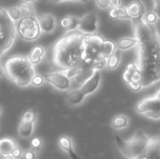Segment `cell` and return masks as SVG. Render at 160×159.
I'll use <instances>...</instances> for the list:
<instances>
[{
	"mask_svg": "<svg viewBox=\"0 0 160 159\" xmlns=\"http://www.w3.org/2000/svg\"><path fill=\"white\" fill-rule=\"evenodd\" d=\"M84 36L77 30L69 31L54 44L52 61L57 67L68 69L82 63Z\"/></svg>",
	"mask_w": 160,
	"mask_h": 159,
	"instance_id": "cell-1",
	"label": "cell"
},
{
	"mask_svg": "<svg viewBox=\"0 0 160 159\" xmlns=\"http://www.w3.org/2000/svg\"><path fill=\"white\" fill-rule=\"evenodd\" d=\"M137 46L136 64L142 72V87L144 88L160 81V34Z\"/></svg>",
	"mask_w": 160,
	"mask_h": 159,
	"instance_id": "cell-2",
	"label": "cell"
},
{
	"mask_svg": "<svg viewBox=\"0 0 160 159\" xmlns=\"http://www.w3.org/2000/svg\"><path fill=\"white\" fill-rule=\"evenodd\" d=\"M5 72L8 78L20 87H26L31 83L35 68L28 57L15 56L9 58L5 64Z\"/></svg>",
	"mask_w": 160,
	"mask_h": 159,
	"instance_id": "cell-3",
	"label": "cell"
},
{
	"mask_svg": "<svg viewBox=\"0 0 160 159\" xmlns=\"http://www.w3.org/2000/svg\"><path fill=\"white\" fill-rule=\"evenodd\" d=\"M104 40L103 37L97 34L84 36L82 60L94 70H101L107 67V58L101 53Z\"/></svg>",
	"mask_w": 160,
	"mask_h": 159,
	"instance_id": "cell-4",
	"label": "cell"
},
{
	"mask_svg": "<svg viewBox=\"0 0 160 159\" xmlns=\"http://www.w3.org/2000/svg\"><path fill=\"white\" fill-rule=\"evenodd\" d=\"M150 137L142 130H137L128 140H123L119 136H115V142L122 155L128 159H136L139 157L147 148Z\"/></svg>",
	"mask_w": 160,
	"mask_h": 159,
	"instance_id": "cell-5",
	"label": "cell"
},
{
	"mask_svg": "<svg viewBox=\"0 0 160 159\" xmlns=\"http://www.w3.org/2000/svg\"><path fill=\"white\" fill-rule=\"evenodd\" d=\"M17 34L26 41H34L38 39L41 34V29L37 17H23L16 23Z\"/></svg>",
	"mask_w": 160,
	"mask_h": 159,
	"instance_id": "cell-6",
	"label": "cell"
},
{
	"mask_svg": "<svg viewBox=\"0 0 160 159\" xmlns=\"http://www.w3.org/2000/svg\"><path fill=\"white\" fill-rule=\"evenodd\" d=\"M135 111L149 119L160 120V98L157 95L143 98L136 104Z\"/></svg>",
	"mask_w": 160,
	"mask_h": 159,
	"instance_id": "cell-7",
	"label": "cell"
},
{
	"mask_svg": "<svg viewBox=\"0 0 160 159\" xmlns=\"http://www.w3.org/2000/svg\"><path fill=\"white\" fill-rule=\"evenodd\" d=\"M131 21H132L134 35L135 37L138 39L139 43L151 40L159 34L156 25L146 22L143 17Z\"/></svg>",
	"mask_w": 160,
	"mask_h": 159,
	"instance_id": "cell-8",
	"label": "cell"
},
{
	"mask_svg": "<svg viewBox=\"0 0 160 159\" xmlns=\"http://www.w3.org/2000/svg\"><path fill=\"white\" fill-rule=\"evenodd\" d=\"M142 78V72L136 63H129L123 73V80L134 92H140L143 88Z\"/></svg>",
	"mask_w": 160,
	"mask_h": 159,
	"instance_id": "cell-9",
	"label": "cell"
},
{
	"mask_svg": "<svg viewBox=\"0 0 160 159\" xmlns=\"http://www.w3.org/2000/svg\"><path fill=\"white\" fill-rule=\"evenodd\" d=\"M44 78L48 83L59 91H68L72 86V81L64 69L47 73Z\"/></svg>",
	"mask_w": 160,
	"mask_h": 159,
	"instance_id": "cell-10",
	"label": "cell"
},
{
	"mask_svg": "<svg viewBox=\"0 0 160 159\" xmlns=\"http://www.w3.org/2000/svg\"><path fill=\"white\" fill-rule=\"evenodd\" d=\"M99 27V20L97 12L91 11L80 18L77 31L83 35H94Z\"/></svg>",
	"mask_w": 160,
	"mask_h": 159,
	"instance_id": "cell-11",
	"label": "cell"
},
{
	"mask_svg": "<svg viewBox=\"0 0 160 159\" xmlns=\"http://www.w3.org/2000/svg\"><path fill=\"white\" fill-rule=\"evenodd\" d=\"M101 82V70H95L80 86L85 96L94 94L99 87Z\"/></svg>",
	"mask_w": 160,
	"mask_h": 159,
	"instance_id": "cell-12",
	"label": "cell"
},
{
	"mask_svg": "<svg viewBox=\"0 0 160 159\" xmlns=\"http://www.w3.org/2000/svg\"><path fill=\"white\" fill-rule=\"evenodd\" d=\"M17 34L16 23L9 17L7 8L0 7V35Z\"/></svg>",
	"mask_w": 160,
	"mask_h": 159,
	"instance_id": "cell-13",
	"label": "cell"
},
{
	"mask_svg": "<svg viewBox=\"0 0 160 159\" xmlns=\"http://www.w3.org/2000/svg\"><path fill=\"white\" fill-rule=\"evenodd\" d=\"M136 159H160V136L151 138L146 150Z\"/></svg>",
	"mask_w": 160,
	"mask_h": 159,
	"instance_id": "cell-14",
	"label": "cell"
},
{
	"mask_svg": "<svg viewBox=\"0 0 160 159\" xmlns=\"http://www.w3.org/2000/svg\"><path fill=\"white\" fill-rule=\"evenodd\" d=\"M38 22L39 23L42 32L51 33L56 27V19L51 13H41L37 16Z\"/></svg>",
	"mask_w": 160,
	"mask_h": 159,
	"instance_id": "cell-15",
	"label": "cell"
},
{
	"mask_svg": "<svg viewBox=\"0 0 160 159\" xmlns=\"http://www.w3.org/2000/svg\"><path fill=\"white\" fill-rule=\"evenodd\" d=\"M126 8L130 20L140 19L145 13V6L142 0H130Z\"/></svg>",
	"mask_w": 160,
	"mask_h": 159,
	"instance_id": "cell-16",
	"label": "cell"
},
{
	"mask_svg": "<svg viewBox=\"0 0 160 159\" xmlns=\"http://www.w3.org/2000/svg\"><path fill=\"white\" fill-rule=\"evenodd\" d=\"M58 146L62 151L67 153L71 159H80L74 150L72 139L68 136H61L58 139Z\"/></svg>",
	"mask_w": 160,
	"mask_h": 159,
	"instance_id": "cell-17",
	"label": "cell"
},
{
	"mask_svg": "<svg viewBox=\"0 0 160 159\" xmlns=\"http://www.w3.org/2000/svg\"><path fill=\"white\" fill-rule=\"evenodd\" d=\"M85 97H86L85 94L79 87V88L72 89V90H70L68 93L67 101L71 106H78V105H80L84 100Z\"/></svg>",
	"mask_w": 160,
	"mask_h": 159,
	"instance_id": "cell-18",
	"label": "cell"
},
{
	"mask_svg": "<svg viewBox=\"0 0 160 159\" xmlns=\"http://www.w3.org/2000/svg\"><path fill=\"white\" fill-rule=\"evenodd\" d=\"M17 146V143L9 138H3L0 140V159L4 156L11 155L12 151Z\"/></svg>",
	"mask_w": 160,
	"mask_h": 159,
	"instance_id": "cell-19",
	"label": "cell"
},
{
	"mask_svg": "<svg viewBox=\"0 0 160 159\" xmlns=\"http://www.w3.org/2000/svg\"><path fill=\"white\" fill-rule=\"evenodd\" d=\"M35 129V124L34 123H28L21 121L19 127H18V134L20 138L22 139H29L32 137Z\"/></svg>",
	"mask_w": 160,
	"mask_h": 159,
	"instance_id": "cell-20",
	"label": "cell"
},
{
	"mask_svg": "<svg viewBox=\"0 0 160 159\" xmlns=\"http://www.w3.org/2000/svg\"><path fill=\"white\" fill-rule=\"evenodd\" d=\"M44 56H45V49H44V47H42L40 45H38V46H36V47H34L32 49V51L29 53L28 58H29V61L32 63V65L36 66V65H38L42 61Z\"/></svg>",
	"mask_w": 160,
	"mask_h": 159,
	"instance_id": "cell-21",
	"label": "cell"
},
{
	"mask_svg": "<svg viewBox=\"0 0 160 159\" xmlns=\"http://www.w3.org/2000/svg\"><path fill=\"white\" fill-rule=\"evenodd\" d=\"M80 18L74 17V16H65L60 21V25L67 31H75L78 28Z\"/></svg>",
	"mask_w": 160,
	"mask_h": 159,
	"instance_id": "cell-22",
	"label": "cell"
},
{
	"mask_svg": "<svg viewBox=\"0 0 160 159\" xmlns=\"http://www.w3.org/2000/svg\"><path fill=\"white\" fill-rule=\"evenodd\" d=\"M15 37H16L15 34L0 35V55L4 54L12 46Z\"/></svg>",
	"mask_w": 160,
	"mask_h": 159,
	"instance_id": "cell-23",
	"label": "cell"
},
{
	"mask_svg": "<svg viewBox=\"0 0 160 159\" xmlns=\"http://www.w3.org/2000/svg\"><path fill=\"white\" fill-rule=\"evenodd\" d=\"M109 15L113 20H130L127 8L124 6L117 7H112L109 11Z\"/></svg>",
	"mask_w": 160,
	"mask_h": 159,
	"instance_id": "cell-24",
	"label": "cell"
},
{
	"mask_svg": "<svg viewBox=\"0 0 160 159\" xmlns=\"http://www.w3.org/2000/svg\"><path fill=\"white\" fill-rule=\"evenodd\" d=\"M139 44V41L136 37H122L116 42L117 49L120 51L129 50Z\"/></svg>",
	"mask_w": 160,
	"mask_h": 159,
	"instance_id": "cell-25",
	"label": "cell"
},
{
	"mask_svg": "<svg viewBox=\"0 0 160 159\" xmlns=\"http://www.w3.org/2000/svg\"><path fill=\"white\" fill-rule=\"evenodd\" d=\"M117 50V46L116 43L112 41V40H107L105 39L103 44H102V48H101V53L105 58H109L111 55H112L114 53V52Z\"/></svg>",
	"mask_w": 160,
	"mask_h": 159,
	"instance_id": "cell-26",
	"label": "cell"
},
{
	"mask_svg": "<svg viewBox=\"0 0 160 159\" xmlns=\"http://www.w3.org/2000/svg\"><path fill=\"white\" fill-rule=\"evenodd\" d=\"M111 125L114 129H123L128 126V118L124 114H118L112 118Z\"/></svg>",
	"mask_w": 160,
	"mask_h": 159,
	"instance_id": "cell-27",
	"label": "cell"
},
{
	"mask_svg": "<svg viewBox=\"0 0 160 159\" xmlns=\"http://www.w3.org/2000/svg\"><path fill=\"white\" fill-rule=\"evenodd\" d=\"M121 61V51L117 49L112 55L107 59V67L110 69H115L118 67Z\"/></svg>",
	"mask_w": 160,
	"mask_h": 159,
	"instance_id": "cell-28",
	"label": "cell"
},
{
	"mask_svg": "<svg viewBox=\"0 0 160 159\" xmlns=\"http://www.w3.org/2000/svg\"><path fill=\"white\" fill-rule=\"evenodd\" d=\"M20 10H21V15L22 18L23 17H30V16H34V7L32 3L27 2V1H23L20 6Z\"/></svg>",
	"mask_w": 160,
	"mask_h": 159,
	"instance_id": "cell-29",
	"label": "cell"
},
{
	"mask_svg": "<svg viewBox=\"0 0 160 159\" xmlns=\"http://www.w3.org/2000/svg\"><path fill=\"white\" fill-rule=\"evenodd\" d=\"M21 121H23V122H28V123H36L37 121V113L32 111V110H27L25 111L22 115V119Z\"/></svg>",
	"mask_w": 160,
	"mask_h": 159,
	"instance_id": "cell-30",
	"label": "cell"
},
{
	"mask_svg": "<svg viewBox=\"0 0 160 159\" xmlns=\"http://www.w3.org/2000/svg\"><path fill=\"white\" fill-rule=\"evenodd\" d=\"M8 10V13L9 15V17L12 19V21H14L15 22H18L21 18H22V15H21V10H20V7H8L7 8Z\"/></svg>",
	"mask_w": 160,
	"mask_h": 159,
	"instance_id": "cell-31",
	"label": "cell"
},
{
	"mask_svg": "<svg viewBox=\"0 0 160 159\" xmlns=\"http://www.w3.org/2000/svg\"><path fill=\"white\" fill-rule=\"evenodd\" d=\"M42 145H43V142H42L41 138H39V137H35L30 142V149L35 151L37 154L41 150Z\"/></svg>",
	"mask_w": 160,
	"mask_h": 159,
	"instance_id": "cell-32",
	"label": "cell"
},
{
	"mask_svg": "<svg viewBox=\"0 0 160 159\" xmlns=\"http://www.w3.org/2000/svg\"><path fill=\"white\" fill-rule=\"evenodd\" d=\"M142 17H143V19L145 20V22H148V23H150V24H155V23L157 22L158 19L157 13H156L154 10L148 11V12L144 13V15H143Z\"/></svg>",
	"mask_w": 160,
	"mask_h": 159,
	"instance_id": "cell-33",
	"label": "cell"
},
{
	"mask_svg": "<svg viewBox=\"0 0 160 159\" xmlns=\"http://www.w3.org/2000/svg\"><path fill=\"white\" fill-rule=\"evenodd\" d=\"M45 81V78H44V75H41V74H35L34 77L32 78V81H31V85H33L34 87H39L41 86L43 83H44Z\"/></svg>",
	"mask_w": 160,
	"mask_h": 159,
	"instance_id": "cell-34",
	"label": "cell"
},
{
	"mask_svg": "<svg viewBox=\"0 0 160 159\" xmlns=\"http://www.w3.org/2000/svg\"><path fill=\"white\" fill-rule=\"evenodd\" d=\"M22 159H36L37 158V153L33 151L32 149H27L22 153Z\"/></svg>",
	"mask_w": 160,
	"mask_h": 159,
	"instance_id": "cell-35",
	"label": "cell"
},
{
	"mask_svg": "<svg viewBox=\"0 0 160 159\" xmlns=\"http://www.w3.org/2000/svg\"><path fill=\"white\" fill-rule=\"evenodd\" d=\"M95 3L98 8L101 9H106L110 7V3L109 0H95Z\"/></svg>",
	"mask_w": 160,
	"mask_h": 159,
	"instance_id": "cell-36",
	"label": "cell"
},
{
	"mask_svg": "<svg viewBox=\"0 0 160 159\" xmlns=\"http://www.w3.org/2000/svg\"><path fill=\"white\" fill-rule=\"evenodd\" d=\"M22 148L21 147H19L18 145L15 147V149L12 151V153H11V156L13 157V158L14 159H20L22 157Z\"/></svg>",
	"mask_w": 160,
	"mask_h": 159,
	"instance_id": "cell-37",
	"label": "cell"
},
{
	"mask_svg": "<svg viewBox=\"0 0 160 159\" xmlns=\"http://www.w3.org/2000/svg\"><path fill=\"white\" fill-rule=\"evenodd\" d=\"M153 10L157 13L158 17L160 18V0H153Z\"/></svg>",
	"mask_w": 160,
	"mask_h": 159,
	"instance_id": "cell-38",
	"label": "cell"
},
{
	"mask_svg": "<svg viewBox=\"0 0 160 159\" xmlns=\"http://www.w3.org/2000/svg\"><path fill=\"white\" fill-rule=\"evenodd\" d=\"M110 7H117L122 6V0H109Z\"/></svg>",
	"mask_w": 160,
	"mask_h": 159,
	"instance_id": "cell-39",
	"label": "cell"
},
{
	"mask_svg": "<svg viewBox=\"0 0 160 159\" xmlns=\"http://www.w3.org/2000/svg\"><path fill=\"white\" fill-rule=\"evenodd\" d=\"M55 3H61V2H66V1H71V2H80V0H51Z\"/></svg>",
	"mask_w": 160,
	"mask_h": 159,
	"instance_id": "cell-40",
	"label": "cell"
},
{
	"mask_svg": "<svg viewBox=\"0 0 160 159\" xmlns=\"http://www.w3.org/2000/svg\"><path fill=\"white\" fill-rule=\"evenodd\" d=\"M2 159H14L13 158V157L11 156V155H8V156H4Z\"/></svg>",
	"mask_w": 160,
	"mask_h": 159,
	"instance_id": "cell-41",
	"label": "cell"
},
{
	"mask_svg": "<svg viewBox=\"0 0 160 159\" xmlns=\"http://www.w3.org/2000/svg\"><path fill=\"white\" fill-rule=\"evenodd\" d=\"M5 73H6V72H5V69H3V68L0 67V77H1V76H4Z\"/></svg>",
	"mask_w": 160,
	"mask_h": 159,
	"instance_id": "cell-42",
	"label": "cell"
},
{
	"mask_svg": "<svg viewBox=\"0 0 160 159\" xmlns=\"http://www.w3.org/2000/svg\"><path fill=\"white\" fill-rule=\"evenodd\" d=\"M156 95H157V96H158V97L160 98V89L158 91V92H157V94H156Z\"/></svg>",
	"mask_w": 160,
	"mask_h": 159,
	"instance_id": "cell-43",
	"label": "cell"
},
{
	"mask_svg": "<svg viewBox=\"0 0 160 159\" xmlns=\"http://www.w3.org/2000/svg\"><path fill=\"white\" fill-rule=\"evenodd\" d=\"M23 1H27V2H30V3H33V2H35V1H37V0H23Z\"/></svg>",
	"mask_w": 160,
	"mask_h": 159,
	"instance_id": "cell-44",
	"label": "cell"
},
{
	"mask_svg": "<svg viewBox=\"0 0 160 159\" xmlns=\"http://www.w3.org/2000/svg\"><path fill=\"white\" fill-rule=\"evenodd\" d=\"M87 1H89V0H80V2H87Z\"/></svg>",
	"mask_w": 160,
	"mask_h": 159,
	"instance_id": "cell-45",
	"label": "cell"
},
{
	"mask_svg": "<svg viewBox=\"0 0 160 159\" xmlns=\"http://www.w3.org/2000/svg\"><path fill=\"white\" fill-rule=\"evenodd\" d=\"M1 112H2V109H1V107H0V114H1Z\"/></svg>",
	"mask_w": 160,
	"mask_h": 159,
	"instance_id": "cell-46",
	"label": "cell"
}]
</instances>
